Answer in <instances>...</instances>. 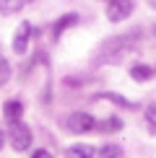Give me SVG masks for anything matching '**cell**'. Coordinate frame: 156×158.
<instances>
[{"mask_svg": "<svg viewBox=\"0 0 156 158\" xmlns=\"http://www.w3.org/2000/svg\"><path fill=\"white\" fill-rule=\"evenodd\" d=\"M73 23H78V16H76V13H68V16H63L60 21H57L55 26H52V36L57 39V36H60V34H63L65 29H70Z\"/></svg>", "mask_w": 156, "mask_h": 158, "instance_id": "cell-7", "label": "cell"}, {"mask_svg": "<svg viewBox=\"0 0 156 158\" xmlns=\"http://www.w3.org/2000/svg\"><path fill=\"white\" fill-rule=\"evenodd\" d=\"M29 0H0V13L3 16H11V13H18Z\"/></svg>", "mask_w": 156, "mask_h": 158, "instance_id": "cell-8", "label": "cell"}, {"mask_svg": "<svg viewBox=\"0 0 156 158\" xmlns=\"http://www.w3.org/2000/svg\"><path fill=\"white\" fill-rule=\"evenodd\" d=\"M44 156H50L47 150H42V148H39V150H34V158H44Z\"/></svg>", "mask_w": 156, "mask_h": 158, "instance_id": "cell-16", "label": "cell"}, {"mask_svg": "<svg viewBox=\"0 0 156 158\" xmlns=\"http://www.w3.org/2000/svg\"><path fill=\"white\" fill-rule=\"evenodd\" d=\"M21 114H24L21 101H5L3 104V117L8 122H18V119H21Z\"/></svg>", "mask_w": 156, "mask_h": 158, "instance_id": "cell-6", "label": "cell"}, {"mask_svg": "<svg viewBox=\"0 0 156 158\" xmlns=\"http://www.w3.org/2000/svg\"><path fill=\"white\" fill-rule=\"evenodd\" d=\"M135 39H138V34H125V36H115V39H109V42H104L102 49H99V57H96V65L117 62L120 55H125V47L133 44Z\"/></svg>", "mask_w": 156, "mask_h": 158, "instance_id": "cell-1", "label": "cell"}, {"mask_svg": "<svg viewBox=\"0 0 156 158\" xmlns=\"http://www.w3.org/2000/svg\"><path fill=\"white\" fill-rule=\"evenodd\" d=\"M11 145L16 148V150H26L31 145V130L26 127V124L18 119V122H11Z\"/></svg>", "mask_w": 156, "mask_h": 158, "instance_id": "cell-2", "label": "cell"}, {"mask_svg": "<svg viewBox=\"0 0 156 158\" xmlns=\"http://www.w3.org/2000/svg\"><path fill=\"white\" fill-rule=\"evenodd\" d=\"M8 78H11V65L5 60H0V85L8 83Z\"/></svg>", "mask_w": 156, "mask_h": 158, "instance_id": "cell-14", "label": "cell"}, {"mask_svg": "<svg viewBox=\"0 0 156 158\" xmlns=\"http://www.w3.org/2000/svg\"><path fill=\"white\" fill-rule=\"evenodd\" d=\"M96 127L102 130V132H117V130L122 127V122L117 119V117H109V119H104V122H99Z\"/></svg>", "mask_w": 156, "mask_h": 158, "instance_id": "cell-11", "label": "cell"}, {"mask_svg": "<svg viewBox=\"0 0 156 158\" xmlns=\"http://www.w3.org/2000/svg\"><path fill=\"white\" fill-rule=\"evenodd\" d=\"M65 127L70 130V132H89V130L96 127L94 117L89 114V111H76V114H70L68 119H65Z\"/></svg>", "mask_w": 156, "mask_h": 158, "instance_id": "cell-3", "label": "cell"}, {"mask_svg": "<svg viewBox=\"0 0 156 158\" xmlns=\"http://www.w3.org/2000/svg\"><path fill=\"white\" fill-rule=\"evenodd\" d=\"M3 143H5V132L0 130V148H3Z\"/></svg>", "mask_w": 156, "mask_h": 158, "instance_id": "cell-17", "label": "cell"}, {"mask_svg": "<svg viewBox=\"0 0 156 158\" xmlns=\"http://www.w3.org/2000/svg\"><path fill=\"white\" fill-rule=\"evenodd\" d=\"M130 75H133V81H148V78H154V68H148V65H133L130 68Z\"/></svg>", "mask_w": 156, "mask_h": 158, "instance_id": "cell-9", "label": "cell"}, {"mask_svg": "<svg viewBox=\"0 0 156 158\" xmlns=\"http://www.w3.org/2000/svg\"><path fill=\"white\" fill-rule=\"evenodd\" d=\"M151 5H156V0H151Z\"/></svg>", "mask_w": 156, "mask_h": 158, "instance_id": "cell-18", "label": "cell"}, {"mask_svg": "<svg viewBox=\"0 0 156 158\" xmlns=\"http://www.w3.org/2000/svg\"><path fill=\"white\" fill-rule=\"evenodd\" d=\"M96 153L99 156H122V148L120 145H102V148H96Z\"/></svg>", "mask_w": 156, "mask_h": 158, "instance_id": "cell-13", "label": "cell"}, {"mask_svg": "<svg viewBox=\"0 0 156 158\" xmlns=\"http://www.w3.org/2000/svg\"><path fill=\"white\" fill-rule=\"evenodd\" d=\"M130 10H133V0H109L107 3V18L112 23L125 21L130 16Z\"/></svg>", "mask_w": 156, "mask_h": 158, "instance_id": "cell-4", "label": "cell"}, {"mask_svg": "<svg viewBox=\"0 0 156 158\" xmlns=\"http://www.w3.org/2000/svg\"><path fill=\"white\" fill-rule=\"evenodd\" d=\"M68 153L70 156H96V148H91V145H70Z\"/></svg>", "mask_w": 156, "mask_h": 158, "instance_id": "cell-12", "label": "cell"}, {"mask_svg": "<svg viewBox=\"0 0 156 158\" xmlns=\"http://www.w3.org/2000/svg\"><path fill=\"white\" fill-rule=\"evenodd\" d=\"M31 23H21L16 29V36H13V49H16V55H26V47H29V39H31Z\"/></svg>", "mask_w": 156, "mask_h": 158, "instance_id": "cell-5", "label": "cell"}, {"mask_svg": "<svg viewBox=\"0 0 156 158\" xmlns=\"http://www.w3.org/2000/svg\"><path fill=\"white\" fill-rule=\"evenodd\" d=\"M154 36H156V26H154Z\"/></svg>", "mask_w": 156, "mask_h": 158, "instance_id": "cell-19", "label": "cell"}, {"mask_svg": "<svg viewBox=\"0 0 156 158\" xmlns=\"http://www.w3.org/2000/svg\"><path fill=\"white\" fill-rule=\"evenodd\" d=\"M102 98H107V101H112V104H117V106H122V109H135V104L128 101V98H122L120 94H102Z\"/></svg>", "mask_w": 156, "mask_h": 158, "instance_id": "cell-10", "label": "cell"}, {"mask_svg": "<svg viewBox=\"0 0 156 158\" xmlns=\"http://www.w3.org/2000/svg\"><path fill=\"white\" fill-rule=\"evenodd\" d=\"M146 122H148L151 130H156V104H151V106L146 109Z\"/></svg>", "mask_w": 156, "mask_h": 158, "instance_id": "cell-15", "label": "cell"}]
</instances>
